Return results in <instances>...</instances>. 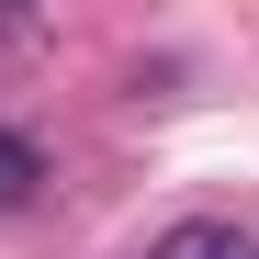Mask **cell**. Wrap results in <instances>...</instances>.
<instances>
[{
  "instance_id": "obj_2",
  "label": "cell",
  "mask_w": 259,
  "mask_h": 259,
  "mask_svg": "<svg viewBox=\"0 0 259 259\" xmlns=\"http://www.w3.org/2000/svg\"><path fill=\"white\" fill-rule=\"evenodd\" d=\"M34 181H46L34 136H12V124H0V214H23V203H34Z\"/></svg>"
},
{
  "instance_id": "obj_1",
  "label": "cell",
  "mask_w": 259,
  "mask_h": 259,
  "mask_svg": "<svg viewBox=\"0 0 259 259\" xmlns=\"http://www.w3.org/2000/svg\"><path fill=\"white\" fill-rule=\"evenodd\" d=\"M147 259H259V237H248V226H226V214H192V226H169Z\"/></svg>"
}]
</instances>
